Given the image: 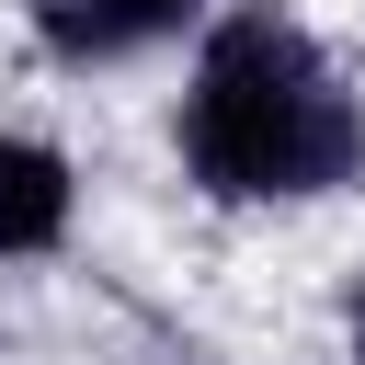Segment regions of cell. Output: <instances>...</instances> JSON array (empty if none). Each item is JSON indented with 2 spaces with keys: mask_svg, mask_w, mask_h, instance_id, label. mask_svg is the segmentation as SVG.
<instances>
[{
  "mask_svg": "<svg viewBox=\"0 0 365 365\" xmlns=\"http://www.w3.org/2000/svg\"><path fill=\"white\" fill-rule=\"evenodd\" d=\"M182 171L217 205H319L342 182H365V91L274 11H217L171 114Z\"/></svg>",
  "mask_w": 365,
  "mask_h": 365,
  "instance_id": "6da1fadb",
  "label": "cell"
},
{
  "mask_svg": "<svg viewBox=\"0 0 365 365\" xmlns=\"http://www.w3.org/2000/svg\"><path fill=\"white\" fill-rule=\"evenodd\" d=\"M194 23H205V0H34V46L57 68H125Z\"/></svg>",
  "mask_w": 365,
  "mask_h": 365,
  "instance_id": "7a4b0ae2",
  "label": "cell"
},
{
  "mask_svg": "<svg viewBox=\"0 0 365 365\" xmlns=\"http://www.w3.org/2000/svg\"><path fill=\"white\" fill-rule=\"evenodd\" d=\"M68 205H80L68 160H57L46 137H0V262L57 251V240H68Z\"/></svg>",
  "mask_w": 365,
  "mask_h": 365,
  "instance_id": "3957f363",
  "label": "cell"
}]
</instances>
